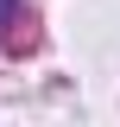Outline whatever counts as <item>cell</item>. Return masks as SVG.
<instances>
[{"label":"cell","mask_w":120,"mask_h":127,"mask_svg":"<svg viewBox=\"0 0 120 127\" xmlns=\"http://www.w3.org/2000/svg\"><path fill=\"white\" fill-rule=\"evenodd\" d=\"M32 45H38V32H32V19H19V32L6 38V51H32Z\"/></svg>","instance_id":"1"},{"label":"cell","mask_w":120,"mask_h":127,"mask_svg":"<svg viewBox=\"0 0 120 127\" xmlns=\"http://www.w3.org/2000/svg\"><path fill=\"white\" fill-rule=\"evenodd\" d=\"M6 13H13V0H0V19H6Z\"/></svg>","instance_id":"2"}]
</instances>
